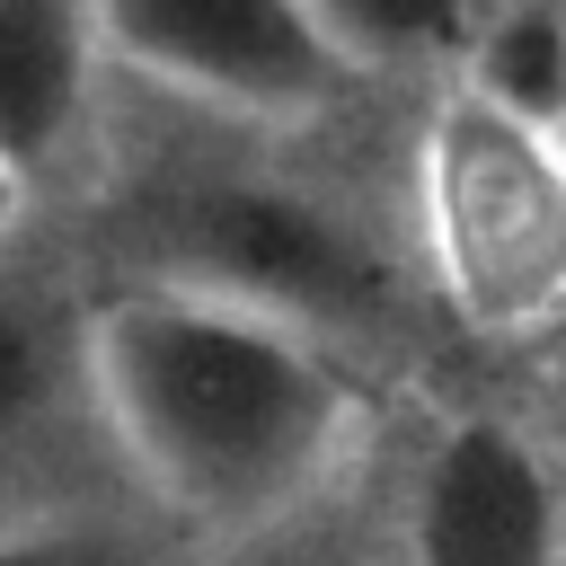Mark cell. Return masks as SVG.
Returning <instances> with one entry per match:
<instances>
[{"mask_svg": "<svg viewBox=\"0 0 566 566\" xmlns=\"http://www.w3.org/2000/svg\"><path fill=\"white\" fill-rule=\"evenodd\" d=\"M310 9L363 71H407V62H469L495 0H310Z\"/></svg>", "mask_w": 566, "mask_h": 566, "instance_id": "9", "label": "cell"}, {"mask_svg": "<svg viewBox=\"0 0 566 566\" xmlns=\"http://www.w3.org/2000/svg\"><path fill=\"white\" fill-rule=\"evenodd\" d=\"M195 566H345V531H336V513H310V522H283V531H265V539L203 548Z\"/></svg>", "mask_w": 566, "mask_h": 566, "instance_id": "11", "label": "cell"}, {"mask_svg": "<svg viewBox=\"0 0 566 566\" xmlns=\"http://www.w3.org/2000/svg\"><path fill=\"white\" fill-rule=\"evenodd\" d=\"M398 548L407 566H566V495L548 451L504 416H451L407 478Z\"/></svg>", "mask_w": 566, "mask_h": 566, "instance_id": "6", "label": "cell"}, {"mask_svg": "<svg viewBox=\"0 0 566 566\" xmlns=\"http://www.w3.org/2000/svg\"><path fill=\"white\" fill-rule=\"evenodd\" d=\"M0 566H195V548L150 504H97V513H44L0 531Z\"/></svg>", "mask_w": 566, "mask_h": 566, "instance_id": "10", "label": "cell"}, {"mask_svg": "<svg viewBox=\"0 0 566 566\" xmlns=\"http://www.w3.org/2000/svg\"><path fill=\"white\" fill-rule=\"evenodd\" d=\"M97 398L142 504L195 557L327 513L363 451L354 354L168 283H97Z\"/></svg>", "mask_w": 566, "mask_h": 566, "instance_id": "1", "label": "cell"}, {"mask_svg": "<svg viewBox=\"0 0 566 566\" xmlns=\"http://www.w3.org/2000/svg\"><path fill=\"white\" fill-rule=\"evenodd\" d=\"M142 504L97 398V274L71 230L0 239V531Z\"/></svg>", "mask_w": 566, "mask_h": 566, "instance_id": "4", "label": "cell"}, {"mask_svg": "<svg viewBox=\"0 0 566 566\" xmlns=\"http://www.w3.org/2000/svg\"><path fill=\"white\" fill-rule=\"evenodd\" d=\"M460 88L539 133H566V0H495L460 62Z\"/></svg>", "mask_w": 566, "mask_h": 566, "instance_id": "8", "label": "cell"}, {"mask_svg": "<svg viewBox=\"0 0 566 566\" xmlns=\"http://www.w3.org/2000/svg\"><path fill=\"white\" fill-rule=\"evenodd\" d=\"M416 239L433 292L478 336L566 318V133H539L478 88H442L416 133Z\"/></svg>", "mask_w": 566, "mask_h": 566, "instance_id": "3", "label": "cell"}, {"mask_svg": "<svg viewBox=\"0 0 566 566\" xmlns=\"http://www.w3.org/2000/svg\"><path fill=\"white\" fill-rule=\"evenodd\" d=\"M80 212H97V230L71 239L97 283L203 292L283 318L336 354H363L398 327V265L371 221L274 159H106Z\"/></svg>", "mask_w": 566, "mask_h": 566, "instance_id": "2", "label": "cell"}, {"mask_svg": "<svg viewBox=\"0 0 566 566\" xmlns=\"http://www.w3.org/2000/svg\"><path fill=\"white\" fill-rule=\"evenodd\" d=\"M35 221H53V212H44V203H35V186L0 159V239H18V230H35Z\"/></svg>", "mask_w": 566, "mask_h": 566, "instance_id": "12", "label": "cell"}, {"mask_svg": "<svg viewBox=\"0 0 566 566\" xmlns=\"http://www.w3.org/2000/svg\"><path fill=\"white\" fill-rule=\"evenodd\" d=\"M97 27L115 80L239 133H310L371 88L310 0H97Z\"/></svg>", "mask_w": 566, "mask_h": 566, "instance_id": "5", "label": "cell"}, {"mask_svg": "<svg viewBox=\"0 0 566 566\" xmlns=\"http://www.w3.org/2000/svg\"><path fill=\"white\" fill-rule=\"evenodd\" d=\"M115 53L97 0H0V159L44 212H71L106 168Z\"/></svg>", "mask_w": 566, "mask_h": 566, "instance_id": "7", "label": "cell"}]
</instances>
